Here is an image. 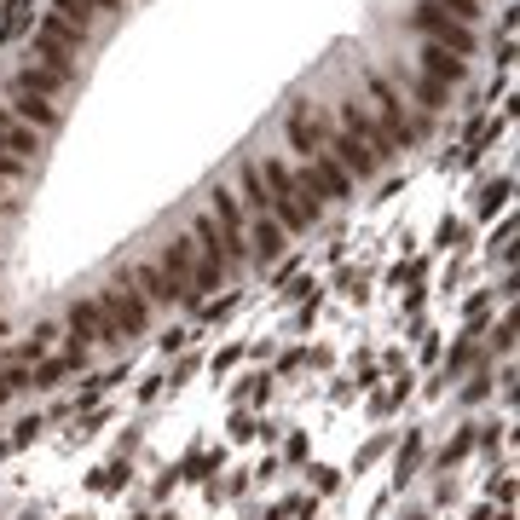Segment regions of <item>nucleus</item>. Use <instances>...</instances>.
<instances>
[{
  "instance_id": "1",
  "label": "nucleus",
  "mask_w": 520,
  "mask_h": 520,
  "mask_svg": "<svg viewBox=\"0 0 520 520\" xmlns=\"http://www.w3.org/2000/svg\"><path fill=\"white\" fill-rule=\"evenodd\" d=\"M358 82H365V93H370V116L382 122V133L393 139V151H417V145H428V133H434V116H422V110H411L399 99V87L388 82L376 64H365L358 70Z\"/></svg>"
},
{
  "instance_id": "2",
  "label": "nucleus",
  "mask_w": 520,
  "mask_h": 520,
  "mask_svg": "<svg viewBox=\"0 0 520 520\" xmlns=\"http://www.w3.org/2000/svg\"><path fill=\"white\" fill-rule=\"evenodd\" d=\"M405 29H411V35H422V46H439V53H451V58H475L480 53V35L468 24H456L451 12H439L434 0H417L411 12H405Z\"/></svg>"
},
{
  "instance_id": "3",
  "label": "nucleus",
  "mask_w": 520,
  "mask_h": 520,
  "mask_svg": "<svg viewBox=\"0 0 520 520\" xmlns=\"http://www.w3.org/2000/svg\"><path fill=\"white\" fill-rule=\"evenodd\" d=\"M156 266H162V272L185 289V301H202V289H214V283L226 278V272H220V266H214L209 255H202V249H197L191 238H173V243H162Z\"/></svg>"
},
{
  "instance_id": "4",
  "label": "nucleus",
  "mask_w": 520,
  "mask_h": 520,
  "mask_svg": "<svg viewBox=\"0 0 520 520\" xmlns=\"http://www.w3.org/2000/svg\"><path fill=\"white\" fill-rule=\"evenodd\" d=\"M104 312V324H110V341H133V336H145V324H151V307H145V295L133 289V283H122L116 278V289H104V295H93Z\"/></svg>"
},
{
  "instance_id": "5",
  "label": "nucleus",
  "mask_w": 520,
  "mask_h": 520,
  "mask_svg": "<svg viewBox=\"0 0 520 520\" xmlns=\"http://www.w3.org/2000/svg\"><path fill=\"white\" fill-rule=\"evenodd\" d=\"M329 122H336V128H341L347 139H358V145H365L370 156H382V162H393V156H399V151H393V139L382 133V122L370 116V104L358 99V93H353V99H341V104H336V116H329Z\"/></svg>"
},
{
  "instance_id": "6",
  "label": "nucleus",
  "mask_w": 520,
  "mask_h": 520,
  "mask_svg": "<svg viewBox=\"0 0 520 520\" xmlns=\"http://www.w3.org/2000/svg\"><path fill=\"white\" fill-rule=\"evenodd\" d=\"M329 128H336V122H329L324 110H312V104H289V110H283V139H289V151H301V162L324 151Z\"/></svg>"
},
{
  "instance_id": "7",
  "label": "nucleus",
  "mask_w": 520,
  "mask_h": 520,
  "mask_svg": "<svg viewBox=\"0 0 520 520\" xmlns=\"http://www.w3.org/2000/svg\"><path fill=\"white\" fill-rule=\"evenodd\" d=\"M122 283H133V289L145 295V307H173V301H185V289H180V283H173L156 260L128 266V272H122Z\"/></svg>"
},
{
  "instance_id": "8",
  "label": "nucleus",
  "mask_w": 520,
  "mask_h": 520,
  "mask_svg": "<svg viewBox=\"0 0 520 520\" xmlns=\"http://www.w3.org/2000/svg\"><path fill=\"white\" fill-rule=\"evenodd\" d=\"M243 243H249V260H278L283 249H289V231L278 226L272 214H249V226H243Z\"/></svg>"
},
{
  "instance_id": "9",
  "label": "nucleus",
  "mask_w": 520,
  "mask_h": 520,
  "mask_svg": "<svg viewBox=\"0 0 520 520\" xmlns=\"http://www.w3.org/2000/svg\"><path fill=\"white\" fill-rule=\"evenodd\" d=\"M6 110H12V116L24 122V128H35L41 139H53L58 128H64V110H58L53 99H29V93H18V99H12Z\"/></svg>"
},
{
  "instance_id": "10",
  "label": "nucleus",
  "mask_w": 520,
  "mask_h": 520,
  "mask_svg": "<svg viewBox=\"0 0 520 520\" xmlns=\"http://www.w3.org/2000/svg\"><path fill=\"white\" fill-rule=\"evenodd\" d=\"M70 82L58 70H46V64H18V75H12V99H18V93H29V99H58V93H64Z\"/></svg>"
},
{
  "instance_id": "11",
  "label": "nucleus",
  "mask_w": 520,
  "mask_h": 520,
  "mask_svg": "<svg viewBox=\"0 0 520 520\" xmlns=\"http://www.w3.org/2000/svg\"><path fill=\"white\" fill-rule=\"evenodd\" d=\"M417 75H428V82H439V87H463L468 64H463V58H451V53H439V46H422V53H417Z\"/></svg>"
},
{
  "instance_id": "12",
  "label": "nucleus",
  "mask_w": 520,
  "mask_h": 520,
  "mask_svg": "<svg viewBox=\"0 0 520 520\" xmlns=\"http://www.w3.org/2000/svg\"><path fill=\"white\" fill-rule=\"evenodd\" d=\"M35 35H41V41H53L58 53H82V46L93 41V29L70 24V18H58V12H41V18H35Z\"/></svg>"
},
{
  "instance_id": "13",
  "label": "nucleus",
  "mask_w": 520,
  "mask_h": 520,
  "mask_svg": "<svg viewBox=\"0 0 520 520\" xmlns=\"http://www.w3.org/2000/svg\"><path fill=\"white\" fill-rule=\"evenodd\" d=\"M41 145H46V139H41L35 128H24L12 110H0V151H12V156H24V162H35Z\"/></svg>"
},
{
  "instance_id": "14",
  "label": "nucleus",
  "mask_w": 520,
  "mask_h": 520,
  "mask_svg": "<svg viewBox=\"0 0 520 520\" xmlns=\"http://www.w3.org/2000/svg\"><path fill=\"white\" fill-rule=\"evenodd\" d=\"M70 341H75V347H93V341H110V324H104V312H99V301H75V307H70Z\"/></svg>"
},
{
  "instance_id": "15",
  "label": "nucleus",
  "mask_w": 520,
  "mask_h": 520,
  "mask_svg": "<svg viewBox=\"0 0 520 520\" xmlns=\"http://www.w3.org/2000/svg\"><path fill=\"white\" fill-rule=\"evenodd\" d=\"M509 197H515V173H497V180H486V185H480L475 214H497V209H509Z\"/></svg>"
},
{
  "instance_id": "16",
  "label": "nucleus",
  "mask_w": 520,
  "mask_h": 520,
  "mask_svg": "<svg viewBox=\"0 0 520 520\" xmlns=\"http://www.w3.org/2000/svg\"><path fill=\"white\" fill-rule=\"evenodd\" d=\"M24 29H29V0H6V6H0V41L24 35Z\"/></svg>"
},
{
  "instance_id": "17",
  "label": "nucleus",
  "mask_w": 520,
  "mask_h": 520,
  "mask_svg": "<svg viewBox=\"0 0 520 520\" xmlns=\"http://www.w3.org/2000/svg\"><path fill=\"white\" fill-rule=\"evenodd\" d=\"M53 336H58V329H53V324H41V329H35V336H29V341L18 347V365H35V358L46 353V347H53Z\"/></svg>"
},
{
  "instance_id": "18",
  "label": "nucleus",
  "mask_w": 520,
  "mask_h": 520,
  "mask_svg": "<svg viewBox=\"0 0 520 520\" xmlns=\"http://www.w3.org/2000/svg\"><path fill=\"white\" fill-rule=\"evenodd\" d=\"M35 173V162H24V156H12V151H0V185H18Z\"/></svg>"
},
{
  "instance_id": "19",
  "label": "nucleus",
  "mask_w": 520,
  "mask_h": 520,
  "mask_svg": "<svg viewBox=\"0 0 520 520\" xmlns=\"http://www.w3.org/2000/svg\"><path fill=\"white\" fill-rule=\"evenodd\" d=\"M53 12L70 18V24H82V29H93V0H53Z\"/></svg>"
},
{
  "instance_id": "20",
  "label": "nucleus",
  "mask_w": 520,
  "mask_h": 520,
  "mask_svg": "<svg viewBox=\"0 0 520 520\" xmlns=\"http://www.w3.org/2000/svg\"><path fill=\"white\" fill-rule=\"evenodd\" d=\"M439 243H446V249H463V243H468V226H463V220H446V226H439Z\"/></svg>"
},
{
  "instance_id": "21",
  "label": "nucleus",
  "mask_w": 520,
  "mask_h": 520,
  "mask_svg": "<svg viewBox=\"0 0 520 520\" xmlns=\"http://www.w3.org/2000/svg\"><path fill=\"white\" fill-rule=\"evenodd\" d=\"M6 214H18V202H6V197H0V220H6Z\"/></svg>"
},
{
  "instance_id": "22",
  "label": "nucleus",
  "mask_w": 520,
  "mask_h": 520,
  "mask_svg": "<svg viewBox=\"0 0 520 520\" xmlns=\"http://www.w3.org/2000/svg\"><path fill=\"white\" fill-rule=\"evenodd\" d=\"M0 191H6V185H0Z\"/></svg>"
}]
</instances>
